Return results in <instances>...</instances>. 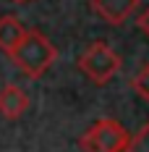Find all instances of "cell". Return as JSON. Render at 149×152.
Here are the masks:
<instances>
[{
    "mask_svg": "<svg viewBox=\"0 0 149 152\" xmlns=\"http://www.w3.org/2000/svg\"><path fill=\"white\" fill-rule=\"evenodd\" d=\"M136 5H139V0H92L94 13L105 18L107 24H123L136 11Z\"/></svg>",
    "mask_w": 149,
    "mask_h": 152,
    "instance_id": "5b68a950",
    "label": "cell"
},
{
    "mask_svg": "<svg viewBox=\"0 0 149 152\" xmlns=\"http://www.w3.org/2000/svg\"><path fill=\"white\" fill-rule=\"evenodd\" d=\"M131 87H134V92L141 97V100L149 102V66H144V68L136 74V79L131 81Z\"/></svg>",
    "mask_w": 149,
    "mask_h": 152,
    "instance_id": "52a82bcc",
    "label": "cell"
},
{
    "mask_svg": "<svg viewBox=\"0 0 149 152\" xmlns=\"http://www.w3.org/2000/svg\"><path fill=\"white\" fill-rule=\"evenodd\" d=\"M11 3H29V0H11Z\"/></svg>",
    "mask_w": 149,
    "mask_h": 152,
    "instance_id": "30bf717a",
    "label": "cell"
},
{
    "mask_svg": "<svg viewBox=\"0 0 149 152\" xmlns=\"http://www.w3.org/2000/svg\"><path fill=\"white\" fill-rule=\"evenodd\" d=\"M29 110V94L16 87V84H5L0 89V115L8 118V121H16L21 118L24 113Z\"/></svg>",
    "mask_w": 149,
    "mask_h": 152,
    "instance_id": "277c9868",
    "label": "cell"
},
{
    "mask_svg": "<svg viewBox=\"0 0 149 152\" xmlns=\"http://www.w3.org/2000/svg\"><path fill=\"white\" fill-rule=\"evenodd\" d=\"M126 150L128 152H149V123L139 131V137L131 142L128 139V144H126Z\"/></svg>",
    "mask_w": 149,
    "mask_h": 152,
    "instance_id": "ba28073f",
    "label": "cell"
},
{
    "mask_svg": "<svg viewBox=\"0 0 149 152\" xmlns=\"http://www.w3.org/2000/svg\"><path fill=\"white\" fill-rule=\"evenodd\" d=\"M126 144H128V134L123 131V126H118L110 118L97 121L81 139L84 152H123Z\"/></svg>",
    "mask_w": 149,
    "mask_h": 152,
    "instance_id": "3957f363",
    "label": "cell"
},
{
    "mask_svg": "<svg viewBox=\"0 0 149 152\" xmlns=\"http://www.w3.org/2000/svg\"><path fill=\"white\" fill-rule=\"evenodd\" d=\"M78 68L89 76L94 84H107L120 71V58H118V53H113L105 42H94L78 58Z\"/></svg>",
    "mask_w": 149,
    "mask_h": 152,
    "instance_id": "7a4b0ae2",
    "label": "cell"
},
{
    "mask_svg": "<svg viewBox=\"0 0 149 152\" xmlns=\"http://www.w3.org/2000/svg\"><path fill=\"white\" fill-rule=\"evenodd\" d=\"M11 58H13V63L24 71L26 76H31V79H39V76L45 74L47 68L55 63V47H52V42L47 39L42 31L37 29H26V34L21 37V42L8 53Z\"/></svg>",
    "mask_w": 149,
    "mask_h": 152,
    "instance_id": "6da1fadb",
    "label": "cell"
},
{
    "mask_svg": "<svg viewBox=\"0 0 149 152\" xmlns=\"http://www.w3.org/2000/svg\"><path fill=\"white\" fill-rule=\"evenodd\" d=\"M24 34H26V26L16 16H0V50L3 53H11L21 42Z\"/></svg>",
    "mask_w": 149,
    "mask_h": 152,
    "instance_id": "8992f818",
    "label": "cell"
},
{
    "mask_svg": "<svg viewBox=\"0 0 149 152\" xmlns=\"http://www.w3.org/2000/svg\"><path fill=\"white\" fill-rule=\"evenodd\" d=\"M139 26H141V29H144V31L149 34V8H147V13H144L141 18H139Z\"/></svg>",
    "mask_w": 149,
    "mask_h": 152,
    "instance_id": "9c48e42d",
    "label": "cell"
}]
</instances>
